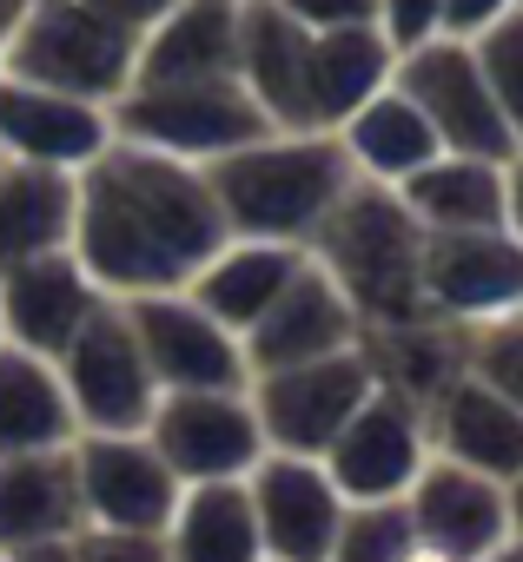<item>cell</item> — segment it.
Instances as JSON below:
<instances>
[{
  "instance_id": "ba28073f",
  "label": "cell",
  "mask_w": 523,
  "mask_h": 562,
  "mask_svg": "<svg viewBox=\"0 0 523 562\" xmlns=\"http://www.w3.org/2000/svg\"><path fill=\"white\" fill-rule=\"evenodd\" d=\"M378 391V371L358 351H338V358H319V364H292V371H266L252 378L245 397L258 411V430H266V450H286V457H325L332 437L358 417V404Z\"/></svg>"
},
{
  "instance_id": "1f68e13d",
  "label": "cell",
  "mask_w": 523,
  "mask_h": 562,
  "mask_svg": "<svg viewBox=\"0 0 523 562\" xmlns=\"http://www.w3.org/2000/svg\"><path fill=\"white\" fill-rule=\"evenodd\" d=\"M411 549H418V529L404 503H352L332 562H404Z\"/></svg>"
},
{
  "instance_id": "7a4b0ae2",
  "label": "cell",
  "mask_w": 523,
  "mask_h": 562,
  "mask_svg": "<svg viewBox=\"0 0 523 562\" xmlns=\"http://www.w3.org/2000/svg\"><path fill=\"white\" fill-rule=\"evenodd\" d=\"M305 258L352 299L365 331L424 325V225L404 212L391 186L352 179V192L332 205V218L312 232Z\"/></svg>"
},
{
  "instance_id": "8fae6325",
  "label": "cell",
  "mask_w": 523,
  "mask_h": 562,
  "mask_svg": "<svg viewBox=\"0 0 523 562\" xmlns=\"http://www.w3.org/2000/svg\"><path fill=\"white\" fill-rule=\"evenodd\" d=\"M332 470V483L345 490V503H404V490L418 483V470L431 463V437H424V404H411L404 391L378 384L358 417L332 437V450L319 457Z\"/></svg>"
},
{
  "instance_id": "74e56055",
  "label": "cell",
  "mask_w": 523,
  "mask_h": 562,
  "mask_svg": "<svg viewBox=\"0 0 523 562\" xmlns=\"http://www.w3.org/2000/svg\"><path fill=\"white\" fill-rule=\"evenodd\" d=\"M87 8H93V14H107L113 27H126V34L140 41V34H153V27L179 8V0H87Z\"/></svg>"
},
{
  "instance_id": "4dcf8cb0",
  "label": "cell",
  "mask_w": 523,
  "mask_h": 562,
  "mask_svg": "<svg viewBox=\"0 0 523 562\" xmlns=\"http://www.w3.org/2000/svg\"><path fill=\"white\" fill-rule=\"evenodd\" d=\"M470 54H477V74H483L497 113L510 120V133H516V146H523V8H510L497 27H483V34L470 41Z\"/></svg>"
},
{
  "instance_id": "9c48e42d",
  "label": "cell",
  "mask_w": 523,
  "mask_h": 562,
  "mask_svg": "<svg viewBox=\"0 0 523 562\" xmlns=\"http://www.w3.org/2000/svg\"><path fill=\"white\" fill-rule=\"evenodd\" d=\"M146 443L166 457V470L192 483H245L266 457V430L245 391H166L153 404Z\"/></svg>"
},
{
  "instance_id": "5b68a950",
  "label": "cell",
  "mask_w": 523,
  "mask_h": 562,
  "mask_svg": "<svg viewBox=\"0 0 523 562\" xmlns=\"http://www.w3.org/2000/svg\"><path fill=\"white\" fill-rule=\"evenodd\" d=\"M266 133H279L245 93V80H153V87H126V100L113 106V139L186 159V166H219L245 146H258Z\"/></svg>"
},
{
  "instance_id": "f1b7e54d",
  "label": "cell",
  "mask_w": 523,
  "mask_h": 562,
  "mask_svg": "<svg viewBox=\"0 0 523 562\" xmlns=\"http://www.w3.org/2000/svg\"><path fill=\"white\" fill-rule=\"evenodd\" d=\"M166 555L173 562H266L245 483H192L166 522Z\"/></svg>"
},
{
  "instance_id": "8d00e7d4",
  "label": "cell",
  "mask_w": 523,
  "mask_h": 562,
  "mask_svg": "<svg viewBox=\"0 0 523 562\" xmlns=\"http://www.w3.org/2000/svg\"><path fill=\"white\" fill-rule=\"evenodd\" d=\"M510 8H523V0H444V34H450V41H477V34L497 27Z\"/></svg>"
},
{
  "instance_id": "d4e9b609",
  "label": "cell",
  "mask_w": 523,
  "mask_h": 562,
  "mask_svg": "<svg viewBox=\"0 0 523 562\" xmlns=\"http://www.w3.org/2000/svg\"><path fill=\"white\" fill-rule=\"evenodd\" d=\"M238 74V0H179V8L140 34V74L153 80H232Z\"/></svg>"
},
{
  "instance_id": "5bb4252c",
  "label": "cell",
  "mask_w": 523,
  "mask_h": 562,
  "mask_svg": "<svg viewBox=\"0 0 523 562\" xmlns=\"http://www.w3.org/2000/svg\"><path fill=\"white\" fill-rule=\"evenodd\" d=\"M133 318V338L146 351V371L166 391H245L252 371H245V345L205 318L186 292H153V299H133L126 305Z\"/></svg>"
},
{
  "instance_id": "d6a6232c",
  "label": "cell",
  "mask_w": 523,
  "mask_h": 562,
  "mask_svg": "<svg viewBox=\"0 0 523 562\" xmlns=\"http://www.w3.org/2000/svg\"><path fill=\"white\" fill-rule=\"evenodd\" d=\"M470 371L523 411V312H516V318H497V325H483V331H470Z\"/></svg>"
},
{
  "instance_id": "e0dca14e",
  "label": "cell",
  "mask_w": 523,
  "mask_h": 562,
  "mask_svg": "<svg viewBox=\"0 0 523 562\" xmlns=\"http://www.w3.org/2000/svg\"><path fill=\"white\" fill-rule=\"evenodd\" d=\"M404 509H411V529L418 542L457 555V562H483L503 536H510V496L497 476H477L464 463H444L431 457L418 470V483L404 490Z\"/></svg>"
},
{
  "instance_id": "4fadbf2b",
  "label": "cell",
  "mask_w": 523,
  "mask_h": 562,
  "mask_svg": "<svg viewBox=\"0 0 523 562\" xmlns=\"http://www.w3.org/2000/svg\"><path fill=\"white\" fill-rule=\"evenodd\" d=\"M74 476H80L87 529L166 536V522L186 496V483L146 443V430H133V437H74Z\"/></svg>"
},
{
  "instance_id": "6da1fadb",
  "label": "cell",
  "mask_w": 523,
  "mask_h": 562,
  "mask_svg": "<svg viewBox=\"0 0 523 562\" xmlns=\"http://www.w3.org/2000/svg\"><path fill=\"white\" fill-rule=\"evenodd\" d=\"M225 238L232 232L205 166H186L126 139H113L100 159L80 166L74 258L107 299L133 305L153 292H186Z\"/></svg>"
},
{
  "instance_id": "ffe728a7",
  "label": "cell",
  "mask_w": 523,
  "mask_h": 562,
  "mask_svg": "<svg viewBox=\"0 0 523 562\" xmlns=\"http://www.w3.org/2000/svg\"><path fill=\"white\" fill-rule=\"evenodd\" d=\"M305 67H312V34L279 0H238V80L279 133H312L305 126Z\"/></svg>"
},
{
  "instance_id": "d590c367",
  "label": "cell",
  "mask_w": 523,
  "mask_h": 562,
  "mask_svg": "<svg viewBox=\"0 0 523 562\" xmlns=\"http://www.w3.org/2000/svg\"><path fill=\"white\" fill-rule=\"evenodd\" d=\"M305 34H345V27H378V0H279Z\"/></svg>"
},
{
  "instance_id": "ac0fdd59",
  "label": "cell",
  "mask_w": 523,
  "mask_h": 562,
  "mask_svg": "<svg viewBox=\"0 0 523 562\" xmlns=\"http://www.w3.org/2000/svg\"><path fill=\"white\" fill-rule=\"evenodd\" d=\"M424 437H431V457L444 463H464L477 476H497L510 483L523 470V411L490 391L477 371L450 378L431 404H424Z\"/></svg>"
},
{
  "instance_id": "f6af8a7d",
  "label": "cell",
  "mask_w": 523,
  "mask_h": 562,
  "mask_svg": "<svg viewBox=\"0 0 523 562\" xmlns=\"http://www.w3.org/2000/svg\"><path fill=\"white\" fill-rule=\"evenodd\" d=\"M0 562H8V555H0Z\"/></svg>"
},
{
  "instance_id": "836d02e7",
  "label": "cell",
  "mask_w": 523,
  "mask_h": 562,
  "mask_svg": "<svg viewBox=\"0 0 523 562\" xmlns=\"http://www.w3.org/2000/svg\"><path fill=\"white\" fill-rule=\"evenodd\" d=\"M378 27L398 54H411L444 34V0H378Z\"/></svg>"
},
{
  "instance_id": "e575fe53",
  "label": "cell",
  "mask_w": 523,
  "mask_h": 562,
  "mask_svg": "<svg viewBox=\"0 0 523 562\" xmlns=\"http://www.w3.org/2000/svg\"><path fill=\"white\" fill-rule=\"evenodd\" d=\"M74 562H173L166 536H133V529H80Z\"/></svg>"
},
{
  "instance_id": "30bf717a",
  "label": "cell",
  "mask_w": 523,
  "mask_h": 562,
  "mask_svg": "<svg viewBox=\"0 0 523 562\" xmlns=\"http://www.w3.org/2000/svg\"><path fill=\"white\" fill-rule=\"evenodd\" d=\"M424 312L457 331L516 318L523 312V238L510 225L424 238Z\"/></svg>"
},
{
  "instance_id": "8992f818",
  "label": "cell",
  "mask_w": 523,
  "mask_h": 562,
  "mask_svg": "<svg viewBox=\"0 0 523 562\" xmlns=\"http://www.w3.org/2000/svg\"><path fill=\"white\" fill-rule=\"evenodd\" d=\"M60 384H67V404H74V424L80 437H133L153 424V404H159V384L146 371V351L133 338V318L120 299H107L87 331L60 351Z\"/></svg>"
},
{
  "instance_id": "ab89813d",
  "label": "cell",
  "mask_w": 523,
  "mask_h": 562,
  "mask_svg": "<svg viewBox=\"0 0 523 562\" xmlns=\"http://www.w3.org/2000/svg\"><path fill=\"white\" fill-rule=\"evenodd\" d=\"M8 562H74V542H41V549H21Z\"/></svg>"
},
{
  "instance_id": "7bdbcfd3",
  "label": "cell",
  "mask_w": 523,
  "mask_h": 562,
  "mask_svg": "<svg viewBox=\"0 0 523 562\" xmlns=\"http://www.w3.org/2000/svg\"><path fill=\"white\" fill-rule=\"evenodd\" d=\"M21 14H27V0H0V47H8V34H14Z\"/></svg>"
},
{
  "instance_id": "cb8c5ba5",
  "label": "cell",
  "mask_w": 523,
  "mask_h": 562,
  "mask_svg": "<svg viewBox=\"0 0 523 562\" xmlns=\"http://www.w3.org/2000/svg\"><path fill=\"white\" fill-rule=\"evenodd\" d=\"M398 74V47L385 27H345V34H312V67H305V126L338 133L358 106H371Z\"/></svg>"
},
{
  "instance_id": "603a6c76",
  "label": "cell",
  "mask_w": 523,
  "mask_h": 562,
  "mask_svg": "<svg viewBox=\"0 0 523 562\" xmlns=\"http://www.w3.org/2000/svg\"><path fill=\"white\" fill-rule=\"evenodd\" d=\"M74 212H80V172L0 159V271L74 251Z\"/></svg>"
},
{
  "instance_id": "7402d4cb",
  "label": "cell",
  "mask_w": 523,
  "mask_h": 562,
  "mask_svg": "<svg viewBox=\"0 0 523 562\" xmlns=\"http://www.w3.org/2000/svg\"><path fill=\"white\" fill-rule=\"evenodd\" d=\"M87 529L74 450L0 457V555H21L41 542H74Z\"/></svg>"
},
{
  "instance_id": "f35d334b",
  "label": "cell",
  "mask_w": 523,
  "mask_h": 562,
  "mask_svg": "<svg viewBox=\"0 0 523 562\" xmlns=\"http://www.w3.org/2000/svg\"><path fill=\"white\" fill-rule=\"evenodd\" d=\"M503 179H510V232L523 238V146H516V159L503 166Z\"/></svg>"
},
{
  "instance_id": "83f0119b",
  "label": "cell",
  "mask_w": 523,
  "mask_h": 562,
  "mask_svg": "<svg viewBox=\"0 0 523 562\" xmlns=\"http://www.w3.org/2000/svg\"><path fill=\"white\" fill-rule=\"evenodd\" d=\"M332 139L345 146V159H352V172H358V179L391 186V192L444 153V146H437V133L424 126V113H418L398 87H385L371 106H358Z\"/></svg>"
},
{
  "instance_id": "3957f363",
  "label": "cell",
  "mask_w": 523,
  "mask_h": 562,
  "mask_svg": "<svg viewBox=\"0 0 523 562\" xmlns=\"http://www.w3.org/2000/svg\"><path fill=\"white\" fill-rule=\"evenodd\" d=\"M205 179H212V199L232 238H266V245L305 251L358 172L332 133H266L258 146L205 166Z\"/></svg>"
},
{
  "instance_id": "7c38bea8",
  "label": "cell",
  "mask_w": 523,
  "mask_h": 562,
  "mask_svg": "<svg viewBox=\"0 0 523 562\" xmlns=\"http://www.w3.org/2000/svg\"><path fill=\"white\" fill-rule=\"evenodd\" d=\"M245 490H252V516H258L266 562H332L352 503H345V490L332 483V470L319 457L266 450L258 470L245 476Z\"/></svg>"
},
{
  "instance_id": "d6986e66",
  "label": "cell",
  "mask_w": 523,
  "mask_h": 562,
  "mask_svg": "<svg viewBox=\"0 0 523 562\" xmlns=\"http://www.w3.org/2000/svg\"><path fill=\"white\" fill-rule=\"evenodd\" d=\"M107 146H113L107 106H80V100H60V93H41V87H21L0 74V159L80 172Z\"/></svg>"
},
{
  "instance_id": "484cf974",
  "label": "cell",
  "mask_w": 523,
  "mask_h": 562,
  "mask_svg": "<svg viewBox=\"0 0 523 562\" xmlns=\"http://www.w3.org/2000/svg\"><path fill=\"white\" fill-rule=\"evenodd\" d=\"M404 212L424 225V238L437 232H497L510 225V179L497 159H457V153H437L424 172H411L398 186Z\"/></svg>"
},
{
  "instance_id": "ee69618b",
  "label": "cell",
  "mask_w": 523,
  "mask_h": 562,
  "mask_svg": "<svg viewBox=\"0 0 523 562\" xmlns=\"http://www.w3.org/2000/svg\"><path fill=\"white\" fill-rule=\"evenodd\" d=\"M404 562H457V555H444V549H431V542H418V549H411Z\"/></svg>"
},
{
  "instance_id": "52a82bcc",
  "label": "cell",
  "mask_w": 523,
  "mask_h": 562,
  "mask_svg": "<svg viewBox=\"0 0 523 562\" xmlns=\"http://www.w3.org/2000/svg\"><path fill=\"white\" fill-rule=\"evenodd\" d=\"M391 87L424 113V126L437 133L444 153H457V159H497V166L516 159V133H510V120L497 113V100H490V87L477 74L470 41L437 34V41L398 54Z\"/></svg>"
},
{
  "instance_id": "4316f807",
  "label": "cell",
  "mask_w": 523,
  "mask_h": 562,
  "mask_svg": "<svg viewBox=\"0 0 523 562\" xmlns=\"http://www.w3.org/2000/svg\"><path fill=\"white\" fill-rule=\"evenodd\" d=\"M74 437L80 424H74L60 371L21 345H0V457L74 450Z\"/></svg>"
},
{
  "instance_id": "2e32d148",
  "label": "cell",
  "mask_w": 523,
  "mask_h": 562,
  "mask_svg": "<svg viewBox=\"0 0 523 562\" xmlns=\"http://www.w3.org/2000/svg\"><path fill=\"white\" fill-rule=\"evenodd\" d=\"M100 305H107V292L87 278V265L74 251L0 271V338L47 364H60V351L87 331V318Z\"/></svg>"
},
{
  "instance_id": "bcb514c9",
  "label": "cell",
  "mask_w": 523,
  "mask_h": 562,
  "mask_svg": "<svg viewBox=\"0 0 523 562\" xmlns=\"http://www.w3.org/2000/svg\"><path fill=\"white\" fill-rule=\"evenodd\" d=\"M0 345H8V338H0Z\"/></svg>"
},
{
  "instance_id": "b9f144b4",
  "label": "cell",
  "mask_w": 523,
  "mask_h": 562,
  "mask_svg": "<svg viewBox=\"0 0 523 562\" xmlns=\"http://www.w3.org/2000/svg\"><path fill=\"white\" fill-rule=\"evenodd\" d=\"M483 562H523V536H516V529H510V536H503V542H497V549H490V555H483Z\"/></svg>"
},
{
  "instance_id": "f546056e",
  "label": "cell",
  "mask_w": 523,
  "mask_h": 562,
  "mask_svg": "<svg viewBox=\"0 0 523 562\" xmlns=\"http://www.w3.org/2000/svg\"><path fill=\"white\" fill-rule=\"evenodd\" d=\"M365 358H371L378 384L404 391L411 404H431L450 378L470 371V331L437 325V318H424V325H398V331H365Z\"/></svg>"
},
{
  "instance_id": "277c9868",
  "label": "cell",
  "mask_w": 523,
  "mask_h": 562,
  "mask_svg": "<svg viewBox=\"0 0 523 562\" xmlns=\"http://www.w3.org/2000/svg\"><path fill=\"white\" fill-rule=\"evenodd\" d=\"M0 74L113 113L140 74V41L107 14H93L87 0H27V14L0 47Z\"/></svg>"
},
{
  "instance_id": "44dd1931",
  "label": "cell",
  "mask_w": 523,
  "mask_h": 562,
  "mask_svg": "<svg viewBox=\"0 0 523 562\" xmlns=\"http://www.w3.org/2000/svg\"><path fill=\"white\" fill-rule=\"evenodd\" d=\"M305 271V251L299 245H266V238H225L219 251H212V265L186 285V299L205 312V318H219L238 345H245V331L266 318L279 299H286V285Z\"/></svg>"
},
{
  "instance_id": "60d3db41",
  "label": "cell",
  "mask_w": 523,
  "mask_h": 562,
  "mask_svg": "<svg viewBox=\"0 0 523 562\" xmlns=\"http://www.w3.org/2000/svg\"><path fill=\"white\" fill-rule=\"evenodd\" d=\"M503 496H510V529L523 536V470H516V476L503 483Z\"/></svg>"
},
{
  "instance_id": "9a60e30c",
  "label": "cell",
  "mask_w": 523,
  "mask_h": 562,
  "mask_svg": "<svg viewBox=\"0 0 523 562\" xmlns=\"http://www.w3.org/2000/svg\"><path fill=\"white\" fill-rule=\"evenodd\" d=\"M358 345H365V325H358L352 299L305 258V271L286 285V299L245 331V371L266 378V371L319 364V358H338V351H358Z\"/></svg>"
}]
</instances>
